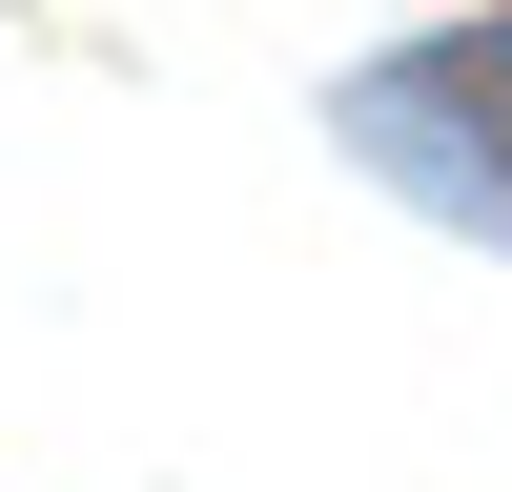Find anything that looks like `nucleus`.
Instances as JSON below:
<instances>
[{"label":"nucleus","instance_id":"obj_1","mask_svg":"<svg viewBox=\"0 0 512 492\" xmlns=\"http://www.w3.org/2000/svg\"><path fill=\"white\" fill-rule=\"evenodd\" d=\"M349 144L390 164L410 205H451V226L512 246V21H451V41H410V62H369Z\"/></svg>","mask_w":512,"mask_h":492}]
</instances>
